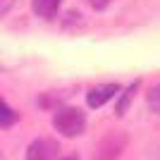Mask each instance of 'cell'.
<instances>
[{
    "instance_id": "obj_4",
    "label": "cell",
    "mask_w": 160,
    "mask_h": 160,
    "mask_svg": "<svg viewBox=\"0 0 160 160\" xmlns=\"http://www.w3.org/2000/svg\"><path fill=\"white\" fill-rule=\"evenodd\" d=\"M117 93H120V84H98V86L88 88L86 103H88V108H103L108 100H112Z\"/></svg>"
},
{
    "instance_id": "obj_8",
    "label": "cell",
    "mask_w": 160,
    "mask_h": 160,
    "mask_svg": "<svg viewBox=\"0 0 160 160\" xmlns=\"http://www.w3.org/2000/svg\"><path fill=\"white\" fill-rule=\"evenodd\" d=\"M146 103H148V108H151L155 115H160V84H155V86L148 91Z\"/></svg>"
},
{
    "instance_id": "obj_9",
    "label": "cell",
    "mask_w": 160,
    "mask_h": 160,
    "mask_svg": "<svg viewBox=\"0 0 160 160\" xmlns=\"http://www.w3.org/2000/svg\"><path fill=\"white\" fill-rule=\"evenodd\" d=\"M88 2H91V7H93L96 12H103V10H108V7L112 5L115 0H88Z\"/></svg>"
},
{
    "instance_id": "obj_11",
    "label": "cell",
    "mask_w": 160,
    "mask_h": 160,
    "mask_svg": "<svg viewBox=\"0 0 160 160\" xmlns=\"http://www.w3.org/2000/svg\"><path fill=\"white\" fill-rule=\"evenodd\" d=\"M62 160H79V158H74V155H67V158H62Z\"/></svg>"
},
{
    "instance_id": "obj_2",
    "label": "cell",
    "mask_w": 160,
    "mask_h": 160,
    "mask_svg": "<svg viewBox=\"0 0 160 160\" xmlns=\"http://www.w3.org/2000/svg\"><path fill=\"white\" fill-rule=\"evenodd\" d=\"M129 136L122 132H110L108 136H103L96 148V160H117L122 155V151L127 148Z\"/></svg>"
},
{
    "instance_id": "obj_10",
    "label": "cell",
    "mask_w": 160,
    "mask_h": 160,
    "mask_svg": "<svg viewBox=\"0 0 160 160\" xmlns=\"http://www.w3.org/2000/svg\"><path fill=\"white\" fill-rule=\"evenodd\" d=\"M12 2H14V0H0V19H2V17H5V14L10 12Z\"/></svg>"
},
{
    "instance_id": "obj_3",
    "label": "cell",
    "mask_w": 160,
    "mask_h": 160,
    "mask_svg": "<svg viewBox=\"0 0 160 160\" xmlns=\"http://www.w3.org/2000/svg\"><path fill=\"white\" fill-rule=\"evenodd\" d=\"M58 141L48 139V136H41V139H33L27 148V160H58Z\"/></svg>"
},
{
    "instance_id": "obj_5",
    "label": "cell",
    "mask_w": 160,
    "mask_h": 160,
    "mask_svg": "<svg viewBox=\"0 0 160 160\" xmlns=\"http://www.w3.org/2000/svg\"><path fill=\"white\" fill-rule=\"evenodd\" d=\"M60 2L62 0H31V10L33 14H38L43 19H53L60 10Z\"/></svg>"
},
{
    "instance_id": "obj_6",
    "label": "cell",
    "mask_w": 160,
    "mask_h": 160,
    "mask_svg": "<svg viewBox=\"0 0 160 160\" xmlns=\"http://www.w3.org/2000/svg\"><path fill=\"white\" fill-rule=\"evenodd\" d=\"M17 120H19V112H17V110H12V108L7 105L5 100L0 98V129L12 127Z\"/></svg>"
},
{
    "instance_id": "obj_1",
    "label": "cell",
    "mask_w": 160,
    "mask_h": 160,
    "mask_svg": "<svg viewBox=\"0 0 160 160\" xmlns=\"http://www.w3.org/2000/svg\"><path fill=\"white\" fill-rule=\"evenodd\" d=\"M53 127H55L58 134H62L67 139H74V136H79V134L86 129V115H84L81 108H74V105L55 108Z\"/></svg>"
},
{
    "instance_id": "obj_7",
    "label": "cell",
    "mask_w": 160,
    "mask_h": 160,
    "mask_svg": "<svg viewBox=\"0 0 160 160\" xmlns=\"http://www.w3.org/2000/svg\"><path fill=\"white\" fill-rule=\"evenodd\" d=\"M136 88H139V81H134L132 86L122 93V98H120V103H117V108H115V115L117 117H122V115L129 110V105H132V100H134V96H136Z\"/></svg>"
}]
</instances>
